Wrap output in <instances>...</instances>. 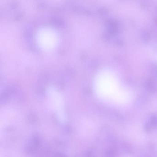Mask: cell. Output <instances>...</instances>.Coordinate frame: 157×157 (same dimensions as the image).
I'll return each mask as SVG.
<instances>
[{
  "label": "cell",
  "instance_id": "1",
  "mask_svg": "<svg viewBox=\"0 0 157 157\" xmlns=\"http://www.w3.org/2000/svg\"><path fill=\"white\" fill-rule=\"evenodd\" d=\"M60 37L58 33L52 28L44 27L37 31L36 42L41 49L50 50L54 49L59 44Z\"/></svg>",
  "mask_w": 157,
  "mask_h": 157
}]
</instances>
